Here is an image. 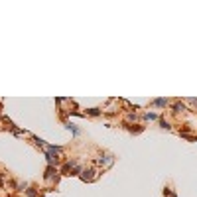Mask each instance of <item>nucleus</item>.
I'll return each instance as SVG.
<instances>
[{
  "instance_id": "8",
  "label": "nucleus",
  "mask_w": 197,
  "mask_h": 197,
  "mask_svg": "<svg viewBox=\"0 0 197 197\" xmlns=\"http://www.w3.org/2000/svg\"><path fill=\"white\" fill-rule=\"evenodd\" d=\"M89 114H93V116H97V114H99V108H89Z\"/></svg>"
},
{
  "instance_id": "3",
  "label": "nucleus",
  "mask_w": 197,
  "mask_h": 197,
  "mask_svg": "<svg viewBox=\"0 0 197 197\" xmlns=\"http://www.w3.org/2000/svg\"><path fill=\"white\" fill-rule=\"evenodd\" d=\"M99 164H100V166H103V164H112V158L108 156V154H104V156H100Z\"/></svg>"
},
{
  "instance_id": "1",
  "label": "nucleus",
  "mask_w": 197,
  "mask_h": 197,
  "mask_svg": "<svg viewBox=\"0 0 197 197\" xmlns=\"http://www.w3.org/2000/svg\"><path fill=\"white\" fill-rule=\"evenodd\" d=\"M93 174H95L93 170H83L81 171V178L85 179V181H91V179H93Z\"/></svg>"
},
{
  "instance_id": "7",
  "label": "nucleus",
  "mask_w": 197,
  "mask_h": 197,
  "mask_svg": "<svg viewBox=\"0 0 197 197\" xmlns=\"http://www.w3.org/2000/svg\"><path fill=\"white\" fill-rule=\"evenodd\" d=\"M160 126H162V128H166V130H170V128H171V126H170V124H167V122H166V120H160Z\"/></svg>"
},
{
  "instance_id": "6",
  "label": "nucleus",
  "mask_w": 197,
  "mask_h": 197,
  "mask_svg": "<svg viewBox=\"0 0 197 197\" xmlns=\"http://www.w3.org/2000/svg\"><path fill=\"white\" fill-rule=\"evenodd\" d=\"M181 111H183V104L181 103H175L174 104V112H181Z\"/></svg>"
},
{
  "instance_id": "4",
  "label": "nucleus",
  "mask_w": 197,
  "mask_h": 197,
  "mask_svg": "<svg viewBox=\"0 0 197 197\" xmlns=\"http://www.w3.org/2000/svg\"><path fill=\"white\" fill-rule=\"evenodd\" d=\"M53 174H55V167H53V166H49L47 170H45V178H47V179H51V178H53Z\"/></svg>"
},
{
  "instance_id": "2",
  "label": "nucleus",
  "mask_w": 197,
  "mask_h": 197,
  "mask_svg": "<svg viewBox=\"0 0 197 197\" xmlns=\"http://www.w3.org/2000/svg\"><path fill=\"white\" fill-rule=\"evenodd\" d=\"M167 103H170L167 99H156L152 104H154V107H160V108H164V107H167Z\"/></svg>"
},
{
  "instance_id": "5",
  "label": "nucleus",
  "mask_w": 197,
  "mask_h": 197,
  "mask_svg": "<svg viewBox=\"0 0 197 197\" xmlns=\"http://www.w3.org/2000/svg\"><path fill=\"white\" fill-rule=\"evenodd\" d=\"M144 118L146 120H158V114H156V112H146Z\"/></svg>"
}]
</instances>
